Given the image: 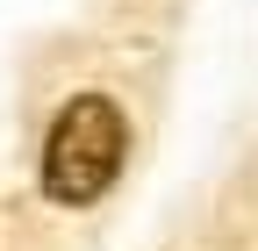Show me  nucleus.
Listing matches in <instances>:
<instances>
[{
    "mask_svg": "<svg viewBox=\"0 0 258 251\" xmlns=\"http://www.w3.org/2000/svg\"><path fill=\"white\" fill-rule=\"evenodd\" d=\"M122 151H129V122L108 93H72L57 108L50 137H43V194L57 208H86L101 201L115 172H122Z\"/></svg>",
    "mask_w": 258,
    "mask_h": 251,
    "instance_id": "obj_1",
    "label": "nucleus"
}]
</instances>
